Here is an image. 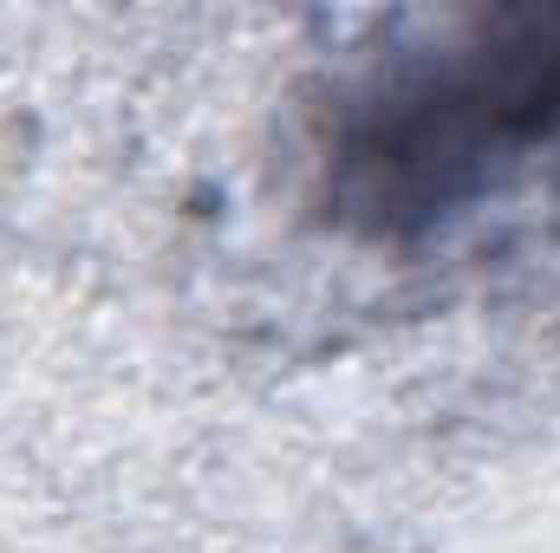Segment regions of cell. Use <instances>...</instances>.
I'll return each instance as SVG.
<instances>
[{"instance_id":"1","label":"cell","mask_w":560,"mask_h":553,"mask_svg":"<svg viewBox=\"0 0 560 553\" xmlns=\"http://www.w3.org/2000/svg\"><path fill=\"white\" fill-rule=\"evenodd\" d=\"M560 125V13L522 20L430 79L378 98L346 138L352 196L365 209H423L450 196V176L482 150L541 138Z\"/></svg>"}]
</instances>
